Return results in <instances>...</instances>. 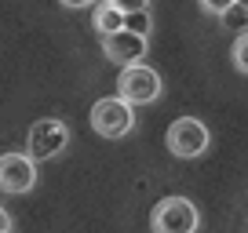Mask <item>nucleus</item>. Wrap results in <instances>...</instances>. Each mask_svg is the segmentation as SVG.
<instances>
[{"mask_svg": "<svg viewBox=\"0 0 248 233\" xmlns=\"http://www.w3.org/2000/svg\"><path fill=\"white\" fill-rule=\"evenodd\" d=\"M164 91L161 84V73L150 70L146 62H135V66H124L121 77H117V99L128 102V106H150V102H157Z\"/></svg>", "mask_w": 248, "mask_h": 233, "instance_id": "1", "label": "nucleus"}, {"mask_svg": "<svg viewBox=\"0 0 248 233\" xmlns=\"http://www.w3.org/2000/svg\"><path fill=\"white\" fill-rule=\"evenodd\" d=\"M201 211L190 197H164L150 211V230L154 233H197Z\"/></svg>", "mask_w": 248, "mask_h": 233, "instance_id": "2", "label": "nucleus"}, {"mask_svg": "<svg viewBox=\"0 0 248 233\" xmlns=\"http://www.w3.org/2000/svg\"><path fill=\"white\" fill-rule=\"evenodd\" d=\"M66 146H70V128H66V120H59V116L37 120V124L30 128V135H26V157H30L33 164L59 157Z\"/></svg>", "mask_w": 248, "mask_h": 233, "instance_id": "3", "label": "nucleus"}, {"mask_svg": "<svg viewBox=\"0 0 248 233\" xmlns=\"http://www.w3.org/2000/svg\"><path fill=\"white\" fill-rule=\"evenodd\" d=\"M135 124V109L121 99H99L92 106V128L102 139H124Z\"/></svg>", "mask_w": 248, "mask_h": 233, "instance_id": "4", "label": "nucleus"}, {"mask_svg": "<svg viewBox=\"0 0 248 233\" xmlns=\"http://www.w3.org/2000/svg\"><path fill=\"white\" fill-rule=\"evenodd\" d=\"M208 128L197 120V116H179L175 124L168 128V149L175 157H183V160H194V157H201L204 149H208Z\"/></svg>", "mask_w": 248, "mask_h": 233, "instance_id": "5", "label": "nucleus"}, {"mask_svg": "<svg viewBox=\"0 0 248 233\" xmlns=\"http://www.w3.org/2000/svg\"><path fill=\"white\" fill-rule=\"evenodd\" d=\"M37 186V164L26 153H4L0 157V193H30Z\"/></svg>", "mask_w": 248, "mask_h": 233, "instance_id": "6", "label": "nucleus"}, {"mask_svg": "<svg viewBox=\"0 0 248 233\" xmlns=\"http://www.w3.org/2000/svg\"><path fill=\"white\" fill-rule=\"evenodd\" d=\"M146 47H150L146 37H135V33H128V29H117V33H109V37H102V55H106L109 62H117L121 70L142 62V58H146Z\"/></svg>", "mask_w": 248, "mask_h": 233, "instance_id": "7", "label": "nucleus"}, {"mask_svg": "<svg viewBox=\"0 0 248 233\" xmlns=\"http://www.w3.org/2000/svg\"><path fill=\"white\" fill-rule=\"evenodd\" d=\"M124 26V15L117 8H109V4H102L99 0V8H95V29L102 33V37H109V33H117Z\"/></svg>", "mask_w": 248, "mask_h": 233, "instance_id": "8", "label": "nucleus"}, {"mask_svg": "<svg viewBox=\"0 0 248 233\" xmlns=\"http://www.w3.org/2000/svg\"><path fill=\"white\" fill-rule=\"evenodd\" d=\"M121 29L135 33V37H146L150 40V29H154V15L150 11H132V15H124V26Z\"/></svg>", "mask_w": 248, "mask_h": 233, "instance_id": "9", "label": "nucleus"}, {"mask_svg": "<svg viewBox=\"0 0 248 233\" xmlns=\"http://www.w3.org/2000/svg\"><path fill=\"white\" fill-rule=\"evenodd\" d=\"M219 22H223V29H241V33H248V11L237 8V4H230V8L219 15Z\"/></svg>", "mask_w": 248, "mask_h": 233, "instance_id": "10", "label": "nucleus"}, {"mask_svg": "<svg viewBox=\"0 0 248 233\" xmlns=\"http://www.w3.org/2000/svg\"><path fill=\"white\" fill-rule=\"evenodd\" d=\"M230 55H233V66L248 77V33H241V37L233 40V51Z\"/></svg>", "mask_w": 248, "mask_h": 233, "instance_id": "11", "label": "nucleus"}, {"mask_svg": "<svg viewBox=\"0 0 248 233\" xmlns=\"http://www.w3.org/2000/svg\"><path fill=\"white\" fill-rule=\"evenodd\" d=\"M109 8H117L121 15H132V11H150V0H106Z\"/></svg>", "mask_w": 248, "mask_h": 233, "instance_id": "12", "label": "nucleus"}, {"mask_svg": "<svg viewBox=\"0 0 248 233\" xmlns=\"http://www.w3.org/2000/svg\"><path fill=\"white\" fill-rule=\"evenodd\" d=\"M230 4H233V0H201V8L208 11V15H223Z\"/></svg>", "mask_w": 248, "mask_h": 233, "instance_id": "13", "label": "nucleus"}, {"mask_svg": "<svg viewBox=\"0 0 248 233\" xmlns=\"http://www.w3.org/2000/svg\"><path fill=\"white\" fill-rule=\"evenodd\" d=\"M59 4H62V8H73V11H77V8H92L95 0H59Z\"/></svg>", "mask_w": 248, "mask_h": 233, "instance_id": "14", "label": "nucleus"}, {"mask_svg": "<svg viewBox=\"0 0 248 233\" xmlns=\"http://www.w3.org/2000/svg\"><path fill=\"white\" fill-rule=\"evenodd\" d=\"M0 233H11V215L0 208Z\"/></svg>", "mask_w": 248, "mask_h": 233, "instance_id": "15", "label": "nucleus"}, {"mask_svg": "<svg viewBox=\"0 0 248 233\" xmlns=\"http://www.w3.org/2000/svg\"><path fill=\"white\" fill-rule=\"evenodd\" d=\"M233 4H237V8H245V11H248V0H233Z\"/></svg>", "mask_w": 248, "mask_h": 233, "instance_id": "16", "label": "nucleus"}]
</instances>
